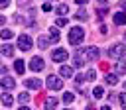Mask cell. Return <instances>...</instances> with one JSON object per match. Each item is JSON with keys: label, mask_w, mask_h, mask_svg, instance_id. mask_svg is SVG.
<instances>
[{"label": "cell", "mask_w": 126, "mask_h": 110, "mask_svg": "<svg viewBox=\"0 0 126 110\" xmlns=\"http://www.w3.org/2000/svg\"><path fill=\"white\" fill-rule=\"evenodd\" d=\"M83 37H85V31H83V28H79V26L69 31V43H71V45H77Z\"/></svg>", "instance_id": "obj_1"}, {"label": "cell", "mask_w": 126, "mask_h": 110, "mask_svg": "<svg viewBox=\"0 0 126 110\" xmlns=\"http://www.w3.org/2000/svg\"><path fill=\"white\" fill-rule=\"evenodd\" d=\"M49 37H51V43H57V41H59V33H57V29H55V28H51V29H49Z\"/></svg>", "instance_id": "obj_13"}, {"label": "cell", "mask_w": 126, "mask_h": 110, "mask_svg": "<svg viewBox=\"0 0 126 110\" xmlns=\"http://www.w3.org/2000/svg\"><path fill=\"white\" fill-rule=\"evenodd\" d=\"M51 59L57 61V63H59V61H65V59H67V51H65V49H55L53 55H51Z\"/></svg>", "instance_id": "obj_6"}, {"label": "cell", "mask_w": 126, "mask_h": 110, "mask_svg": "<svg viewBox=\"0 0 126 110\" xmlns=\"http://www.w3.org/2000/svg\"><path fill=\"white\" fill-rule=\"evenodd\" d=\"M30 69H32V71H41V69H43V59H41V57H32Z\"/></svg>", "instance_id": "obj_5"}, {"label": "cell", "mask_w": 126, "mask_h": 110, "mask_svg": "<svg viewBox=\"0 0 126 110\" xmlns=\"http://www.w3.org/2000/svg\"><path fill=\"white\" fill-rule=\"evenodd\" d=\"M59 75H61V77H65V79H69V77H73V69H71V67H67V65H61Z\"/></svg>", "instance_id": "obj_9"}, {"label": "cell", "mask_w": 126, "mask_h": 110, "mask_svg": "<svg viewBox=\"0 0 126 110\" xmlns=\"http://www.w3.org/2000/svg\"><path fill=\"white\" fill-rule=\"evenodd\" d=\"M47 86L53 88V90H59V88H63V81L59 77H55V75H49L47 77Z\"/></svg>", "instance_id": "obj_3"}, {"label": "cell", "mask_w": 126, "mask_h": 110, "mask_svg": "<svg viewBox=\"0 0 126 110\" xmlns=\"http://www.w3.org/2000/svg\"><path fill=\"white\" fill-rule=\"evenodd\" d=\"M39 47H41V49H43V47H47V41H45V37H41V39H39Z\"/></svg>", "instance_id": "obj_28"}, {"label": "cell", "mask_w": 126, "mask_h": 110, "mask_svg": "<svg viewBox=\"0 0 126 110\" xmlns=\"http://www.w3.org/2000/svg\"><path fill=\"white\" fill-rule=\"evenodd\" d=\"M106 82H108V84H116V82H118V77H116V75H106Z\"/></svg>", "instance_id": "obj_17"}, {"label": "cell", "mask_w": 126, "mask_h": 110, "mask_svg": "<svg viewBox=\"0 0 126 110\" xmlns=\"http://www.w3.org/2000/svg\"><path fill=\"white\" fill-rule=\"evenodd\" d=\"M55 106H57V100H55V98H47V100H45V104H43V108H45V110H53Z\"/></svg>", "instance_id": "obj_12"}, {"label": "cell", "mask_w": 126, "mask_h": 110, "mask_svg": "<svg viewBox=\"0 0 126 110\" xmlns=\"http://www.w3.org/2000/svg\"><path fill=\"white\" fill-rule=\"evenodd\" d=\"M0 86H2V88H14V86H16V81L10 79V77H4V79L0 81Z\"/></svg>", "instance_id": "obj_8"}, {"label": "cell", "mask_w": 126, "mask_h": 110, "mask_svg": "<svg viewBox=\"0 0 126 110\" xmlns=\"http://www.w3.org/2000/svg\"><path fill=\"white\" fill-rule=\"evenodd\" d=\"M18 47H20L22 51L32 49V39H30L28 35H20V39H18Z\"/></svg>", "instance_id": "obj_4"}, {"label": "cell", "mask_w": 126, "mask_h": 110, "mask_svg": "<svg viewBox=\"0 0 126 110\" xmlns=\"http://www.w3.org/2000/svg\"><path fill=\"white\" fill-rule=\"evenodd\" d=\"M14 69H16V73H24V61L18 59V61L14 63Z\"/></svg>", "instance_id": "obj_15"}, {"label": "cell", "mask_w": 126, "mask_h": 110, "mask_svg": "<svg viewBox=\"0 0 126 110\" xmlns=\"http://www.w3.org/2000/svg\"><path fill=\"white\" fill-rule=\"evenodd\" d=\"M26 86H28V88H39V86H41V81H37V79H28V81H26Z\"/></svg>", "instance_id": "obj_11"}, {"label": "cell", "mask_w": 126, "mask_h": 110, "mask_svg": "<svg viewBox=\"0 0 126 110\" xmlns=\"http://www.w3.org/2000/svg\"><path fill=\"white\" fill-rule=\"evenodd\" d=\"M118 100H120V106H122V108H126V92H122V94L118 96Z\"/></svg>", "instance_id": "obj_22"}, {"label": "cell", "mask_w": 126, "mask_h": 110, "mask_svg": "<svg viewBox=\"0 0 126 110\" xmlns=\"http://www.w3.org/2000/svg\"><path fill=\"white\" fill-rule=\"evenodd\" d=\"M124 22H126V14H124V12L114 14V24H116V26H122Z\"/></svg>", "instance_id": "obj_10"}, {"label": "cell", "mask_w": 126, "mask_h": 110, "mask_svg": "<svg viewBox=\"0 0 126 110\" xmlns=\"http://www.w3.org/2000/svg\"><path fill=\"white\" fill-rule=\"evenodd\" d=\"M2 55H6V57H10L12 53H14V49H12V45H2Z\"/></svg>", "instance_id": "obj_14"}, {"label": "cell", "mask_w": 126, "mask_h": 110, "mask_svg": "<svg viewBox=\"0 0 126 110\" xmlns=\"http://www.w3.org/2000/svg\"><path fill=\"white\" fill-rule=\"evenodd\" d=\"M102 110H110V108H108V106H102Z\"/></svg>", "instance_id": "obj_33"}, {"label": "cell", "mask_w": 126, "mask_h": 110, "mask_svg": "<svg viewBox=\"0 0 126 110\" xmlns=\"http://www.w3.org/2000/svg\"><path fill=\"white\" fill-rule=\"evenodd\" d=\"M116 71H118V73H124V71H126V61H120V63L116 65Z\"/></svg>", "instance_id": "obj_21"}, {"label": "cell", "mask_w": 126, "mask_h": 110, "mask_svg": "<svg viewBox=\"0 0 126 110\" xmlns=\"http://www.w3.org/2000/svg\"><path fill=\"white\" fill-rule=\"evenodd\" d=\"M55 26H59V28H63V26H67V20H65V18H57V22H55Z\"/></svg>", "instance_id": "obj_24"}, {"label": "cell", "mask_w": 126, "mask_h": 110, "mask_svg": "<svg viewBox=\"0 0 126 110\" xmlns=\"http://www.w3.org/2000/svg\"><path fill=\"white\" fill-rule=\"evenodd\" d=\"M83 55H85L87 59H96V57H98V49H96V47H87V49L83 51Z\"/></svg>", "instance_id": "obj_7"}, {"label": "cell", "mask_w": 126, "mask_h": 110, "mask_svg": "<svg viewBox=\"0 0 126 110\" xmlns=\"http://www.w3.org/2000/svg\"><path fill=\"white\" fill-rule=\"evenodd\" d=\"M124 53H126V45L124 43H116V45H112L108 49V55L110 57H122Z\"/></svg>", "instance_id": "obj_2"}, {"label": "cell", "mask_w": 126, "mask_h": 110, "mask_svg": "<svg viewBox=\"0 0 126 110\" xmlns=\"http://www.w3.org/2000/svg\"><path fill=\"white\" fill-rule=\"evenodd\" d=\"M0 100H2V102H4V104H6V106H12V102H14V100H12V96H10V94H2V96H0Z\"/></svg>", "instance_id": "obj_16"}, {"label": "cell", "mask_w": 126, "mask_h": 110, "mask_svg": "<svg viewBox=\"0 0 126 110\" xmlns=\"http://www.w3.org/2000/svg\"><path fill=\"white\" fill-rule=\"evenodd\" d=\"M67 10H69V8H67V4H59V8H57V12H59V14H67Z\"/></svg>", "instance_id": "obj_23"}, {"label": "cell", "mask_w": 126, "mask_h": 110, "mask_svg": "<svg viewBox=\"0 0 126 110\" xmlns=\"http://www.w3.org/2000/svg\"><path fill=\"white\" fill-rule=\"evenodd\" d=\"M43 10H45V12H49V10H51V4H49V2H45V4H43Z\"/></svg>", "instance_id": "obj_30"}, {"label": "cell", "mask_w": 126, "mask_h": 110, "mask_svg": "<svg viewBox=\"0 0 126 110\" xmlns=\"http://www.w3.org/2000/svg\"><path fill=\"white\" fill-rule=\"evenodd\" d=\"M75 18H77V20H87V14H85V12H77Z\"/></svg>", "instance_id": "obj_27"}, {"label": "cell", "mask_w": 126, "mask_h": 110, "mask_svg": "<svg viewBox=\"0 0 126 110\" xmlns=\"http://www.w3.org/2000/svg\"><path fill=\"white\" fill-rule=\"evenodd\" d=\"M0 37H2V39H10V37H12V31H10V29H2V31H0Z\"/></svg>", "instance_id": "obj_18"}, {"label": "cell", "mask_w": 126, "mask_h": 110, "mask_svg": "<svg viewBox=\"0 0 126 110\" xmlns=\"http://www.w3.org/2000/svg\"><path fill=\"white\" fill-rule=\"evenodd\" d=\"M124 88H126V81H124Z\"/></svg>", "instance_id": "obj_35"}, {"label": "cell", "mask_w": 126, "mask_h": 110, "mask_svg": "<svg viewBox=\"0 0 126 110\" xmlns=\"http://www.w3.org/2000/svg\"><path fill=\"white\" fill-rule=\"evenodd\" d=\"M2 24H4V18H2V16H0V26H2Z\"/></svg>", "instance_id": "obj_32"}, {"label": "cell", "mask_w": 126, "mask_h": 110, "mask_svg": "<svg viewBox=\"0 0 126 110\" xmlns=\"http://www.w3.org/2000/svg\"><path fill=\"white\" fill-rule=\"evenodd\" d=\"M75 67H83V59L77 57V59H75Z\"/></svg>", "instance_id": "obj_29"}, {"label": "cell", "mask_w": 126, "mask_h": 110, "mask_svg": "<svg viewBox=\"0 0 126 110\" xmlns=\"http://www.w3.org/2000/svg\"><path fill=\"white\" fill-rule=\"evenodd\" d=\"M20 110H30V108H20Z\"/></svg>", "instance_id": "obj_34"}, {"label": "cell", "mask_w": 126, "mask_h": 110, "mask_svg": "<svg viewBox=\"0 0 126 110\" xmlns=\"http://www.w3.org/2000/svg\"><path fill=\"white\" fill-rule=\"evenodd\" d=\"M102 94H104V90H102V88H100V86H96V88H94V90H93V96H94V98H100V96H102Z\"/></svg>", "instance_id": "obj_19"}, {"label": "cell", "mask_w": 126, "mask_h": 110, "mask_svg": "<svg viewBox=\"0 0 126 110\" xmlns=\"http://www.w3.org/2000/svg\"><path fill=\"white\" fill-rule=\"evenodd\" d=\"M73 98H75V96H73L71 92H65V94H63V100H65V102H73Z\"/></svg>", "instance_id": "obj_26"}, {"label": "cell", "mask_w": 126, "mask_h": 110, "mask_svg": "<svg viewBox=\"0 0 126 110\" xmlns=\"http://www.w3.org/2000/svg\"><path fill=\"white\" fill-rule=\"evenodd\" d=\"M94 77H96V71H93V69H91V71H87V75H85V79H87V81H93Z\"/></svg>", "instance_id": "obj_20"}, {"label": "cell", "mask_w": 126, "mask_h": 110, "mask_svg": "<svg viewBox=\"0 0 126 110\" xmlns=\"http://www.w3.org/2000/svg\"><path fill=\"white\" fill-rule=\"evenodd\" d=\"M8 4H10V2H0V8H6Z\"/></svg>", "instance_id": "obj_31"}, {"label": "cell", "mask_w": 126, "mask_h": 110, "mask_svg": "<svg viewBox=\"0 0 126 110\" xmlns=\"http://www.w3.org/2000/svg\"><path fill=\"white\" fill-rule=\"evenodd\" d=\"M18 100H20V102H28V100H30V94H28V92H24V94H20V96H18Z\"/></svg>", "instance_id": "obj_25"}]
</instances>
